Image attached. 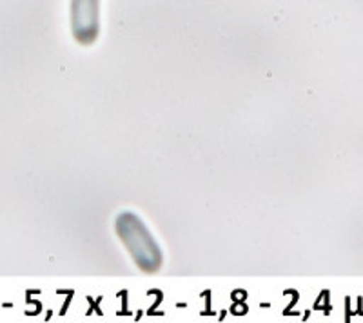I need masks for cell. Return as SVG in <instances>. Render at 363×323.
<instances>
[{
	"mask_svg": "<svg viewBox=\"0 0 363 323\" xmlns=\"http://www.w3.org/2000/svg\"><path fill=\"white\" fill-rule=\"evenodd\" d=\"M102 0H69V28L79 46L89 47L100 38Z\"/></svg>",
	"mask_w": 363,
	"mask_h": 323,
	"instance_id": "obj_2",
	"label": "cell"
},
{
	"mask_svg": "<svg viewBox=\"0 0 363 323\" xmlns=\"http://www.w3.org/2000/svg\"><path fill=\"white\" fill-rule=\"evenodd\" d=\"M115 231L118 240L142 273H158L164 266V253L151 229L133 211H122L116 216Z\"/></svg>",
	"mask_w": 363,
	"mask_h": 323,
	"instance_id": "obj_1",
	"label": "cell"
}]
</instances>
